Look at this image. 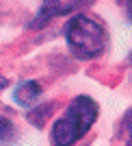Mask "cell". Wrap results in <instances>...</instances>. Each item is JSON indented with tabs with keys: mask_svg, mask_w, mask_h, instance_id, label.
Returning a JSON list of instances; mask_svg holds the SVG:
<instances>
[{
	"mask_svg": "<svg viewBox=\"0 0 132 146\" xmlns=\"http://www.w3.org/2000/svg\"><path fill=\"white\" fill-rule=\"evenodd\" d=\"M97 118V105L87 96L74 98L72 105L65 109V113L54 122L52 142L54 146H72L78 142L91 129L93 120Z\"/></svg>",
	"mask_w": 132,
	"mask_h": 146,
	"instance_id": "obj_1",
	"label": "cell"
},
{
	"mask_svg": "<svg viewBox=\"0 0 132 146\" xmlns=\"http://www.w3.org/2000/svg\"><path fill=\"white\" fill-rule=\"evenodd\" d=\"M82 2L87 0H46L43 2V9L39 11V22L41 20H50L54 15H63V13H69L74 9H78Z\"/></svg>",
	"mask_w": 132,
	"mask_h": 146,
	"instance_id": "obj_3",
	"label": "cell"
},
{
	"mask_svg": "<svg viewBox=\"0 0 132 146\" xmlns=\"http://www.w3.org/2000/svg\"><path fill=\"white\" fill-rule=\"evenodd\" d=\"M39 94H41V90H39V85H37L35 81H28V83H22V85L15 87V92H13V98L18 100L20 105H33L39 98Z\"/></svg>",
	"mask_w": 132,
	"mask_h": 146,
	"instance_id": "obj_4",
	"label": "cell"
},
{
	"mask_svg": "<svg viewBox=\"0 0 132 146\" xmlns=\"http://www.w3.org/2000/svg\"><path fill=\"white\" fill-rule=\"evenodd\" d=\"M126 146H132V127H130V140H128V144Z\"/></svg>",
	"mask_w": 132,
	"mask_h": 146,
	"instance_id": "obj_6",
	"label": "cell"
},
{
	"mask_svg": "<svg viewBox=\"0 0 132 146\" xmlns=\"http://www.w3.org/2000/svg\"><path fill=\"white\" fill-rule=\"evenodd\" d=\"M121 5H124V9H126V15L132 20V0H121Z\"/></svg>",
	"mask_w": 132,
	"mask_h": 146,
	"instance_id": "obj_5",
	"label": "cell"
},
{
	"mask_svg": "<svg viewBox=\"0 0 132 146\" xmlns=\"http://www.w3.org/2000/svg\"><path fill=\"white\" fill-rule=\"evenodd\" d=\"M65 39L76 57L93 59L106 46V33L97 22L89 20L87 15H74L65 29Z\"/></svg>",
	"mask_w": 132,
	"mask_h": 146,
	"instance_id": "obj_2",
	"label": "cell"
}]
</instances>
